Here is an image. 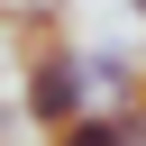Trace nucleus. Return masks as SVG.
I'll return each instance as SVG.
<instances>
[{"label": "nucleus", "instance_id": "nucleus-2", "mask_svg": "<svg viewBox=\"0 0 146 146\" xmlns=\"http://www.w3.org/2000/svg\"><path fill=\"white\" fill-rule=\"evenodd\" d=\"M82 55H91V82H100V100H119V91L137 82V55H128V46H82Z\"/></svg>", "mask_w": 146, "mask_h": 146}, {"label": "nucleus", "instance_id": "nucleus-1", "mask_svg": "<svg viewBox=\"0 0 146 146\" xmlns=\"http://www.w3.org/2000/svg\"><path fill=\"white\" fill-rule=\"evenodd\" d=\"M27 27H36V36H27V64H18V119L55 137V128H73L82 110H100V82H91V55L55 27V0H36Z\"/></svg>", "mask_w": 146, "mask_h": 146}, {"label": "nucleus", "instance_id": "nucleus-3", "mask_svg": "<svg viewBox=\"0 0 146 146\" xmlns=\"http://www.w3.org/2000/svg\"><path fill=\"white\" fill-rule=\"evenodd\" d=\"M128 9H137V18H146V0H128Z\"/></svg>", "mask_w": 146, "mask_h": 146}]
</instances>
